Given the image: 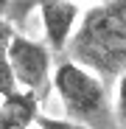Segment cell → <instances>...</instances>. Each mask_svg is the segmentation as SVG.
Returning <instances> with one entry per match:
<instances>
[{"instance_id": "cell-1", "label": "cell", "mask_w": 126, "mask_h": 129, "mask_svg": "<svg viewBox=\"0 0 126 129\" xmlns=\"http://www.w3.org/2000/svg\"><path fill=\"white\" fill-rule=\"evenodd\" d=\"M70 56L98 79H120L126 73V0L98 3L84 14L70 39Z\"/></svg>"}, {"instance_id": "cell-2", "label": "cell", "mask_w": 126, "mask_h": 129, "mask_svg": "<svg viewBox=\"0 0 126 129\" xmlns=\"http://www.w3.org/2000/svg\"><path fill=\"white\" fill-rule=\"evenodd\" d=\"M53 90L73 123L87 129H118L115 110L104 81L76 62H59L53 70Z\"/></svg>"}, {"instance_id": "cell-3", "label": "cell", "mask_w": 126, "mask_h": 129, "mask_svg": "<svg viewBox=\"0 0 126 129\" xmlns=\"http://www.w3.org/2000/svg\"><path fill=\"white\" fill-rule=\"evenodd\" d=\"M9 64H11V76L17 81V90L39 95L51 84L48 81V76H51V51H48V45H42L36 39L14 34L11 45H9Z\"/></svg>"}, {"instance_id": "cell-4", "label": "cell", "mask_w": 126, "mask_h": 129, "mask_svg": "<svg viewBox=\"0 0 126 129\" xmlns=\"http://www.w3.org/2000/svg\"><path fill=\"white\" fill-rule=\"evenodd\" d=\"M39 17H42V25H45L48 48L53 53L65 51L73 34V25L78 20V6L65 3V0H45V3H39Z\"/></svg>"}, {"instance_id": "cell-5", "label": "cell", "mask_w": 126, "mask_h": 129, "mask_svg": "<svg viewBox=\"0 0 126 129\" xmlns=\"http://www.w3.org/2000/svg\"><path fill=\"white\" fill-rule=\"evenodd\" d=\"M36 107H39V95L34 93L17 90L6 95L0 104V129H31L39 118Z\"/></svg>"}, {"instance_id": "cell-6", "label": "cell", "mask_w": 126, "mask_h": 129, "mask_svg": "<svg viewBox=\"0 0 126 129\" xmlns=\"http://www.w3.org/2000/svg\"><path fill=\"white\" fill-rule=\"evenodd\" d=\"M11 37H14V28L11 23L3 17L0 11V95H11L17 93V81L11 76V64H9V45H11Z\"/></svg>"}, {"instance_id": "cell-7", "label": "cell", "mask_w": 126, "mask_h": 129, "mask_svg": "<svg viewBox=\"0 0 126 129\" xmlns=\"http://www.w3.org/2000/svg\"><path fill=\"white\" fill-rule=\"evenodd\" d=\"M112 110H115V123H118L120 129H126V73L118 79V90H115Z\"/></svg>"}, {"instance_id": "cell-8", "label": "cell", "mask_w": 126, "mask_h": 129, "mask_svg": "<svg viewBox=\"0 0 126 129\" xmlns=\"http://www.w3.org/2000/svg\"><path fill=\"white\" fill-rule=\"evenodd\" d=\"M36 123H39V129H87V126H78V123H73V121H56V118H36Z\"/></svg>"}]
</instances>
